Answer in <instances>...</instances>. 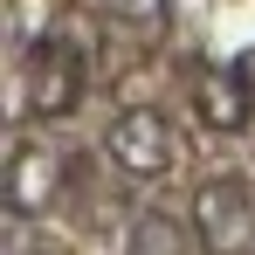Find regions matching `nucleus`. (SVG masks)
Masks as SVG:
<instances>
[{"label": "nucleus", "mask_w": 255, "mask_h": 255, "mask_svg": "<svg viewBox=\"0 0 255 255\" xmlns=\"http://www.w3.org/2000/svg\"><path fill=\"white\" fill-rule=\"evenodd\" d=\"M186 83H193V111H200V125H207V131H242V125H249L255 83H249L242 62H214V55H200Z\"/></svg>", "instance_id": "20e7f679"}, {"label": "nucleus", "mask_w": 255, "mask_h": 255, "mask_svg": "<svg viewBox=\"0 0 255 255\" xmlns=\"http://www.w3.org/2000/svg\"><path fill=\"white\" fill-rule=\"evenodd\" d=\"M55 186H62V159L55 152H42V145H14L7 152V214L14 221L42 214L55 200Z\"/></svg>", "instance_id": "39448f33"}, {"label": "nucleus", "mask_w": 255, "mask_h": 255, "mask_svg": "<svg viewBox=\"0 0 255 255\" xmlns=\"http://www.w3.org/2000/svg\"><path fill=\"white\" fill-rule=\"evenodd\" d=\"M193 242L200 255H255V193L249 179L214 172L193 193Z\"/></svg>", "instance_id": "f03ea898"}, {"label": "nucleus", "mask_w": 255, "mask_h": 255, "mask_svg": "<svg viewBox=\"0 0 255 255\" xmlns=\"http://www.w3.org/2000/svg\"><path fill=\"white\" fill-rule=\"evenodd\" d=\"M90 90V35L83 28H48L42 42L28 48V76H21V97L35 118H69Z\"/></svg>", "instance_id": "f257e3e1"}, {"label": "nucleus", "mask_w": 255, "mask_h": 255, "mask_svg": "<svg viewBox=\"0 0 255 255\" xmlns=\"http://www.w3.org/2000/svg\"><path fill=\"white\" fill-rule=\"evenodd\" d=\"M104 152H111V166L125 172V179H138V186H152V179H166L172 172V125L159 118V111H125L118 125L104 131Z\"/></svg>", "instance_id": "7ed1b4c3"}, {"label": "nucleus", "mask_w": 255, "mask_h": 255, "mask_svg": "<svg viewBox=\"0 0 255 255\" xmlns=\"http://www.w3.org/2000/svg\"><path fill=\"white\" fill-rule=\"evenodd\" d=\"M125 249L131 255H186V228H179L166 207H145V214H131Z\"/></svg>", "instance_id": "423d86ee"}, {"label": "nucleus", "mask_w": 255, "mask_h": 255, "mask_svg": "<svg viewBox=\"0 0 255 255\" xmlns=\"http://www.w3.org/2000/svg\"><path fill=\"white\" fill-rule=\"evenodd\" d=\"M111 21H125L131 35H159L166 28V0H104Z\"/></svg>", "instance_id": "0eeeda50"}]
</instances>
